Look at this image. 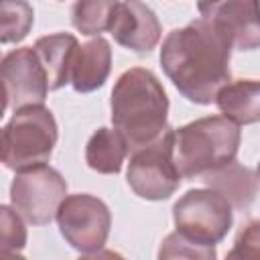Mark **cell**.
<instances>
[{
	"instance_id": "8992f818",
	"label": "cell",
	"mask_w": 260,
	"mask_h": 260,
	"mask_svg": "<svg viewBox=\"0 0 260 260\" xmlns=\"http://www.w3.org/2000/svg\"><path fill=\"white\" fill-rule=\"evenodd\" d=\"M173 219L185 238L215 246L232 228V205L213 189H191L173 207Z\"/></svg>"
},
{
	"instance_id": "52a82bcc",
	"label": "cell",
	"mask_w": 260,
	"mask_h": 260,
	"mask_svg": "<svg viewBox=\"0 0 260 260\" xmlns=\"http://www.w3.org/2000/svg\"><path fill=\"white\" fill-rule=\"evenodd\" d=\"M67 197V181L59 171L43 165L16 173L10 185V199L14 209L35 225H45Z\"/></svg>"
},
{
	"instance_id": "7c38bea8",
	"label": "cell",
	"mask_w": 260,
	"mask_h": 260,
	"mask_svg": "<svg viewBox=\"0 0 260 260\" xmlns=\"http://www.w3.org/2000/svg\"><path fill=\"white\" fill-rule=\"evenodd\" d=\"M110 69H112L110 43L102 37L91 39L77 49V53L73 57V65H71L69 83L73 85L75 91L89 93L106 83Z\"/></svg>"
},
{
	"instance_id": "277c9868",
	"label": "cell",
	"mask_w": 260,
	"mask_h": 260,
	"mask_svg": "<svg viewBox=\"0 0 260 260\" xmlns=\"http://www.w3.org/2000/svg\"><path fill=\"white\" fill-rule=\"evenodd\" d=\"M57 142V122L45 106L14 112L2 130V162L16 173L43 167Z\"/></svg>"
},
{
	"instance_id": "30bf717a",
	"label": "cell",
	"mask_w": 260,
	"mask_h": 260,
	"mask_svg": "<svg viewBox=\"0 0 260 260\" xmlns=\"http://www.w3.org/2000/svg\"><path fill=\"white\" fill-rule=\"evenodd\" d=\"M199 14L238 51L260 49V2L228 0L201 2Z\"/></svg>"
},
{
	"instance_id": "8fae6325",
	"label": "cell",
	"mask_w": 260,
	"mask_h": 260,
	"mask_svg": "<svg viewBox=\"0 0 260 260\" xmlns=\"http://www.w3.org/2000/svg\"><path fill=\"white\" fill-rule=\"evenodd\" d=\"M110 32L118 45L134 53H150L160 41V22L142 2H116Z\"/></svg>"
},
{
	"instance_id": "5bb4252c",
	"label": "cell",
	"mask_w": 260,
	"mask_h": 260,
	"mask_svg": "<svg viewBox=\"0 0 260 260\" xmlns=\"http://www.w3.org/2000/svg\"><path fill=\"white\" fill-rule=\"evenodd\" d=\"M203 181L209 189L217 191L232 207L244 209L256 199L260 179L250 169H246L234 160L232 165L203 177Z\"/></svg>"
},
{
	"instance_id": "6da1fadb",
	"label": "cell",
	"mask_w": 260,
	"mask_h": 260,
	"mask_svg": "<svg viewBox=\"0 0 260 260\" xmlns=\"http://www.w3.org/2000/svg\"><path fill=\"white\" fill-rule=\"evenodd\" d=\"M230 43L203 18L167 35L160 65L193 104H211L230 81Z\"/></svg>"
},
{
	"instance_id": "2e32d148",
	"label": "cell",
	"mask_w": 260,
	"mask_h": 260,
	"mask_svg": "<svg viewBox=\"0 0 260 260\" xmlns=\"http://www.w3.org/2000/svg\"><path fill=\"white\" fill-rule=\"evenodd\" d=\"M128 154V146L124 138L110 128H100L91 134L85 146V162L89 169L104 173V175H116L122 169V162Z\"/></svg>"
},
{
	"instance_id": "5b68a950",
	"label": "cell",
	"mask_w": 260,
	"mask_h": 260,
	"mask_svg": "<svg viewBox=\"0 0 260 260\" xmlns=\"http://www.w3.org/2000/svg\"><path fill=\"white\" fill-rule=\"evenodd\" d=\"M173 138L175 130L169 128L156 142L130 154L126 179L138 197L148 201H162L179 189L181 173L175 165Z\"/></svg>"
},
{
	"instance_id": "603a6c76",
	"label": "cell",
	"mask_w": 260,
	"mask_h": 260,
	"mask_svg": "<svg viewBox=\"0 0 260 260\" xmlns=\"http://www.w3.org/2000/svg\"><path fill=\"white\" fill-rule=\"evenodd\" d=\"M0 260H26V258L20 256L18 252H2L0 254Z\"/></svg>"
},
{
	"instance_id": "7402d4cb",
	"label": "cell",
	"mask_w": 260,
	"mask_h": 260,
	"mask_svg": "<svg viewBox=\"0 0 260 260\" xmlns=\"http://www.w3.org/2000/svg\"><path fill=\"white\" fill-rule=\"evenodd\" d=\"M77 260H126L122 254L114 252V250H98V252H89L79 256Z\"/></svg>"
},
{
	"instance_id": "3957f363",
	"label": "cell",
	"mask_w": 260,
	"mask_h": 260,
	"mask_svg": "<svg viewBox=\"0 0 260 260\" xmlns=\"http://www.w3.org/2000/svg\"><path fill=\"white\" fill-rule=\"evenodd\" d=\"M240 126L225 116H207L175 130V165L185 179L207 177L236 160Z\"/></svg>"
},
{
	"instance_id": "ffe728a7",
	"label": "cell",
	"mask_w": 260,
	"mask_h": 260,
	"mask_svg": "<svg viewBox=\"0 0 260 260\" xmlns=\"http://www.w3.org/2000/svg\"><path fill=\"white\" fill-rule=\"evenodd\" d=\"M26 244V228L22 217L8 205L0 207V248L2 252H18Z\"/></svg>"
},
{
	"instance_id": "ba28073f",
	"label": "cell",
	"mask_w": 260,
	"mask_h": 260,
	"mask_svg": "<svg viewBox=\"0 0 260 260\" xmlns=\"http://www.w3.org/2000/svg\"><path fill=\"white\" fill-rule=\"evenodd\" d=\"M55 219L67 244L85 254L102 250L112 225L108 205L89 193L67 195Z\"/></svg>"
},
{
	"instance_id": "d6986e66",
	"label": "cell",
	"mask_w": 260,
	"mask_h": 260,
	"mask_svg": "<svg viewBox=\"0 0 260 260\" xmlns=\"http://www.w3.org/2000/svg\"><path fill=\"white\" fill-rule=\"evenodd\" d=\"M215 258H217L215 246L193 242L179 232L169 234L158 248V260H215Z\"/></svg>"
},
{
	"instance_id": "cb8c5ba5",
	"label": "cell",
	"mask_w": 260,
	"mask_h": 260,
	"mask_svg": "<svg viewBox=\"0 0 260 260\" xmlns=\"http://www.w3.org/2000/svg\"><path fill=\"white\" fill-rule=\"evenodd\" d=\"M258 179H260V162H258Z\"/></svg>"
},
{
	"instance_id": "ac0fdd59",
	"label": "cell",
	"mask_w": 260,
	"mask_h": 260,
	"mask_svg": "<svg viewBox=\"0 0 260 260\" xmlns=\"http://www.w3.org/2000/svg\"><path fill=\"white\" fill-rule=\"evenodd\" d=\"M35 20L32 6L26 2H2L0 4V41L20 43Z\"/></svg>"
},
{
	"instance_id": "e0dca14e",
	"label": "cell",
	"mask_w": 260,
	"mask_h": 260,
	"mask_svg": "<svg viewBox=\"0 0 260 260\" xmlns=\"http://www.w3.org/2000/svg\"><path fill=\"white\" fill-rule=\"evenodd\" d=\"M116 2H75L71 8V22L81 35H100L110 30L114 20Z\"/></svg>"
},
{
	"instance_id": "9a60e30c",
	"label": "cell",
	"mask_w": 260,
	"mask_h": 260,
	"mask_svg": "<svg viewBox=\"0 0 260 260\" xmlns=\"http://www.w3.org/2000/svg\"><path fill=\"white\" fill-rule=\"evenodd\" d=\"M215 104L228 120L240 124H254L260 120V81L238 79L228 83L215 98Z\"/></svg>"
},
{
	"instance_id": "9c48e42d",
	"label": "cell",
	"mask_w": 260,
	"mask_h": 260,
	"mask_svg": "<svg viewBox=\"0 0 260 260\" xmlns=\"http://www.w3.org/2000/svg\"><path fill=\"white\" fill-rule=\"evenodd\" d=\"M2 110H24L32 106H43L49 81L47 73L32 47H20L4 55L2 59Z\"/></svg>"
},
{
	"instance_id": "44dd1931",
	"label": "cell",
	"mask_w": 260,
	"mask_h": 260,
	"mask_svg": "<svg viewBox=\"0 0 260 260\" xmlns=\"http://www.w3.org/2000/svg\"><path fill=\"white\" fill-rule=\"evenodd\" d=\"M225 260H260V219L246 223Z\"/></svg>"
},
{
	"instance_id": "4fadbf2b",
	"label": "cell",
	"mask_w": 260,
	"mask_h": 260,
	"mask_svg": "<svg viewBox=\"0 0 260 260\" xmlns=\"http://www.w3.org/2000/svg\"><path fill=\"white\" fill-rule=\"evenodd\" d=\"M32 49L47 73L49 89H59L65 83H69L73 57L79 49L77 39L73 35L57 32V35L41 37V39H37Z\"/></svg>"
},
{
	"instance_id": "7a4b0ae2",
	"label": "cell",
	"mask_w": 260,
	"mask_h": 260,
	"mask_svg": "<svg viewBox=\"0 0 260 260\" xmlns=\"http://www.w3.org/2000/svg\"><path fill=\"white\" fill-rule=\"evenodd\" d=\"M169 98L150 69L124 71L112 89V124L124 138L128 152L156 142L167 130Z\"/></svg>"
}]
</instances>
